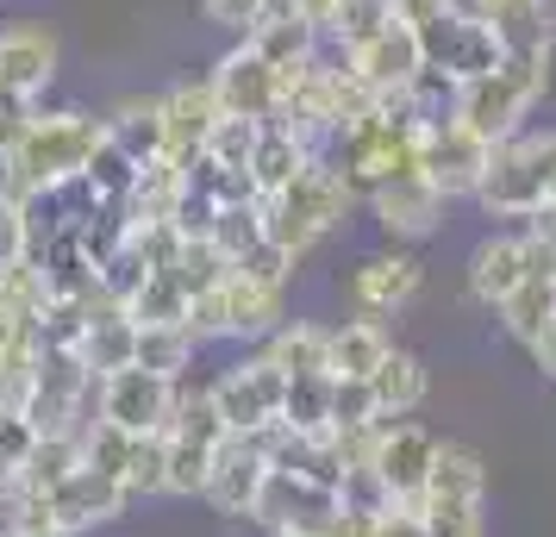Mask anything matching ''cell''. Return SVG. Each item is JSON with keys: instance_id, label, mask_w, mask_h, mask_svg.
Returning a JSON list of instances; mask_svg holds the SVG:
<instances>
[{"instance_id": "cell-1", "label": "cell", "mask_w": 556, "mask_h": 537, "mask_svg": "<svg viewBox=\"0 0 556 537\" xmlns=\"http://www.w3.org/2000/svg\"><path fill=\"white\" fill-rule=\"evenodd\" d=\"M544 88H551V56H501V69L456 88L451 119L481 131L488 144H506V138H519L531 106L544 101Z\"/></svg>"}, {"instance_id": "cell-2", "label": "cell", "mask_w": 556, "mask_h": 537, "mask_svg": "<svg viewBox=\"0 0 556 537\" xmlns=\"http://www.w3.org/2000/svg\"><path fill=\"white\" fill-rule=\"evenodd\" d=\"M351 206H356V188L344 181V169L331 156H319L294 188H281V194L263 201V213H269V244H281V251L301 263L331 226H344Z\"/></svg>"}, {"instance_id": "cell-3", "label": "cell", "mask_w": 556, "mask_h": 537, "mask_svg": "<svg viewBox=\"0 0 556 537\" xmlns=\"http://www.w3.org/2000/svg\"><path fill=\"white\" fill-rule=\"evenodd\" d=\"M556 188V131H519L494 144V169L481 181L476 201L494 219H538Z\"/></svg>"}, {"instance_id": "cell-4", "label": "cell", "mask_w": 556, "mask_h": 537, "mask_svg": "<svg viewBox=\"0 0 556 537\" xmlns=\"http://www.w3.org/2000/svg\"><path fill=\"white\" fill-rule=\"evenodd\" d=\"M288 319V287H263L231 269L219 287H206L188 301V332L213 344V337H269Z\"/></svg>"}, {"instance_id": "cell-5", "label": "cell", "mask_w": 556, "mask_h": 537, "mask_svg": "<svg viewBox=\"0 0 556 537\" xmlns=\"http://www.w3.org/2000/svg\"><path fill=\"white\" fill-rule=\"evenodd\" d=\"M494 169V144L469 131L463 119H431L419 138V176L444 194V201H476L481 181Z\"/></svg>"}, {"instance_id": "cell-6", "label": "cell", "mask_w": 556, "mask_h": 537, "mask_svg": "<svg viewBox=\"0 0 556 537\" xmlns=\"http://www.w3.org/2000/svg\"><path fill=\"white\" fill-rule=\"evenodd\" d=\"M419 44H426V69H438V76L456 81V88L488 76V69H501V56H506L501 38H494V26L469 13V0L451 7L444 20H431V26L419 31Z\"/></svg>"}, {"instance_id": "cell-7", "label": "cell", "mask_w": 556, "mask_h": 537, "mask_svg": "<svg viewBox=\"0 0 556 537\" xmlns=\"http://www.w3.org/2000/svg\"><path fill=\"white\" fill-rule=\"evenodd\" d=\"M544 256H556V251L538 231H494V238H481L476 251H469V269H463L469 276V301L488 312H501L513 301V287L526 282Z\"/></svg>"}, {"instance_id": "cell-8", "label": "cell", "mask_w": 556, "mask_h": 537, "mask_svg": "<svg viewBox=\"0 0 556 537\" xmlns=\"http://www.w3.org/2000/svg\"><path fill=\"white\" fill-rule=\"evenodd\" d=\"M276 475V462H269V444L263 432H231L219 450H213V475H206V507L219 512V519H251L256 500H263V487Z\"/></svg>"}, {"instance_id": "cell-9", "label": "cell", "mask_w": 556, "mask_h": 537, "mask_svg": "<svg viewBox=\"0 0 556 537\" xmlns=\"http://www.w3.org/2000/svg\"><path fill=\"white\" fill-rule=\"evenodd\" d=\"M176 387L169 375H151V369H113L101 375L94 387V412H101L106 425H119V432H169V419H176Z\"/></svg>"}, {"instance_id": "cell-10", "label": "cell", "mask_w": 556, "mask_h": 537, "mask_svg": "<svg viewBox=\"0 0 556 537\" xmlns=\"http://www.w3.org/2000/svg\"><path fill=\"white\" fill-rule=\"evenodd\" d=\"M281 400H288V375L263 350L231 362L226 375H213V407L226 412L231 432H269V425H281Z\"/></svg>"}, {"instance_id": "cell-11", "label": "cell", "mask_w": 556, "mask_h": 537, "mask_svg": "<svg viewBox=\"0 0 556 537\" xmlns=\"http://www.w3.org/2000/svg\"><path fill=\"white\" fill-rule=\"evenodd\" d=\"M213 94L231 119H256V126H276L281 113V76L276 63H263L251 44H231L219 63H213Z\"/></svg>"}, {"instance_id": "cell-12", "label": "cell", "mask_w": 556, "mask_h": 537, "mask_svg": "<svg viewBox=\"0 0 556 537\" xmlns=\"http://www.w3.org/2000/svg\"><path fill=\"white\" fill-rule=\"evenodd\" d=\"M56 63H63V44H56L51 26L20 20V26L0 31V88H7L13 101H26V106L38 101L56 81Z\"/></svg>"}, {"instance_id": "cell-13", "label": "cell", "mask_w": 556, "mask_h": 537, "mask_svg": "<svg viewBox=\"0 0 556 537\" xmlns=\"http://www.w3.org/2000/svg\"><path fill=\"white\" fill-rule=\"evenodd\" d=\"M219 119H226V106H219V94H213V76L169 88V94H163V156L181 163V169H188V163H201L206 138H213Z\"/></svg>"}, {"instance_id": "cell-14", "label": "cell", "mask_w": 556, "mask_h": 537, "mask_svg": "<svg viewBox=\"0 0 556 537\" xmlns=\"http://www.w3.org/2000/svg\"><path fill=\"white\" fill-rule=\"evenodd\" d=\"M438 444L444 437H431L426 425H413V419H381V444H376V469L388 494L394 500H419L431 482V462H438Z\"/></svg>"}, {"instance_id": "cell-15", "label": "cell", "mask_w": 556, "mask_h": 537, "mask_svg": "<svg viewBox=\"0 0 556 537\" xmlns=\"http://www.w3.org/2000/svg\"><path fill=\"white\" fill-rule=\"evenodd\" d=\"M444 194L431 188L426 176H401V181H381L376 194H369V219H376L394 244H419L431 231L444 226Z\"/></svg>"}, {"instance_id": "cell-16", "label": "cell", "mask_w": 556, "mask_h": 537, "mask_svg": "<svg viewBox=\"0 0 556 537\" xmlns=\"http://www.w3.org/2000/svg\"><path fill=\"white\" fill-rule=\"evenodd\" d=\"M419 287H426V263H419V256L381 251L351 276V301H356V312H369V319H394L401 307L419 301Z\"/></svg>"}, {"instance_id": "cell-17", "label": "cell", "mask_w": 556, "mask_h": 537, "mask_svg": "<svg viewBox=\"0 0 556 537\" xmlns=\"http://www.w3.org/2000/svg\"><path fill=\"white\" fill-rule=\"evenodd\" d=\"M344 63L369 81V94H376V101H388V94H406L413 81L426 76V44H419V31L388 26L381 38H369L363 51L344 56Z\"/></svg>"}, {"instance_id": "cell-18", "label": "cell", "mask_w": 556, "mask_h": 537, "mask_svg": "<svg viewBox=\"0 0 556 537\" xmlns=\"http://www.w3.org/2000/svg\"><path fill=\"white\" fill-rule=\"evenodd\" d=\"M469 13L494 26L506 56H551L556 44V0H469Z\"/></svg>"}, {"instance_id": "cell-19", "label": "cell", "mask_w": 556, "mask_h": 537, "mask_svg": "<svg viewBox=\"0 0 556 537\" xmlns=\"http://www.w3.org/2000/svg\"><path fill=\"white\" fill-rule=\"evenodd\" d=\"M488 500V469L469 444H438V462H431V482L419 494V507L431 519H451V512H481Z\"/></svg>"}, {"instance_id": "cell-20", "label": "cell", "mask_w": 556, "mask_h": 537, "mask_svg": "<svg viewBox=\"0 0 556 537\" xmlns=\"http://www.w3.org/2000/svg\"><path fill=\"white\" fill-rule=\"evenodd\" d=\"M76 357H81V369H88L94 382L138 362V319H131L106 287H94V319H88V332H81Z\"/></svg>"}, {"instance_id": "cell-21", "label": "cell", "mask_w": 556, "mask_h": 537, "mask_svg": "<svg viewBox=\"0 0 556 537\" xmlns=\"http://www.w3.org/2000/svg\"><path fill=\"white\" fill-rule=\"evenodd\" d=\"M126 500H131L126 482H113V475L88 469V462H81L63 487H51V494H45V507H51L70 532H94V525H106V519H119V512H126Z\"/></svg>"}, {"instance_id": "cell-22", "label": "cell", "mask_w": 556, "mask_h": 537, "mask_svg": "<svg viewBox=\"0 0 556 537\" xmlns=\"http://www.w3.org/2000/svg\"><path fill=\"white\" fill-rule=\"evenodd\" d=\"M244 44H251L263 63H276V69H306V63H319V44H326V31L306 26L301 13L288 7V0H269V13L244 31Z\"/></svg>"}, {"instance_id": "cell-23", "label": "cell", "mask_w": 556, "mask_h": 537, "mask_svg": "<svg viewBox=\"0 0 556 537\" xmlns=\"http://www.w3.org/2000/svg\"><path fill=\"white\" fill-rule=\"evenodd\" d=\"M319 144L313 138H301L294 126H263V138H256V151H251V181H256V194L269 201V194H281V188H294V181L319 163Z\"/></svg>"}, {"instance_id": "cell-24", "label": "cell", "mask_w": 556, "mask_h": 537, "mask_svg": "<svg viewBox=\"0 0 556 537\" xmlns=\"http://www.w3.org/2000/svg\"><path fill=\"white\" fill-rule=\"evenodd\" d=\"M388 357H394V337H388L381 319L356 312L344 325H331V375H338V382H369Z\"/></svg>"}, {"instance_id": "cell-25", "label": "cell", "mask_w": 556, "mask_h": 537, "mask_svg": "<svg viewBox=\"0 0 556 537\" xmlns=\"http://www.w3.org/2000/svg\"><path fill=\"white\" fill-rule=\"evenodd\" d=\"M263 357L276 362L288 382H301V375H331V325L281 319L276 332L263 337Z\"/></svg>"}, {"instance_id": "cell-26", "label": "cell", "mask_w": 556, "mask_h": 537, "mask_svg": "<svg viewBox=\"0 0 556 537\" xmlns=\"http://www.w3.org/2000/svg\"><path fill=\"white\" fill-rule=\"evenodd\" d=\"M501 325H506V337L526 344V350L544 337V325H556V256H544L526 282L513 287V301L501 307Z\"/></svg>"}, {"instance_id": "cell-27", "label": "cell", "mask_w": 556, "mask_h": 537, "mask_svg": "<svg viewBox=\"0 0 556 537\" xmlns=\"http://www.w3.org/2000/svg\"><path fill=\"white\" fill-rule=\"evenodd\" d=\"M106 138H113L138 169L156 163V156H163V94H131V101H119L106 113Z\"/></svg>"}, {"instance_id": "cell-28", "label": "cell", "mask_w": 556, "mask_h": 537, "mask_svg": "<svg viewBox=\"0 0 556 537\" xmlns=\"http://www.w3.org/2000/svg\"><path fill=\"white\" fill-rule=\"evenodd\" d=\"M81 432H38V444L26 450V462H20V487L26 494H51V487H63L70 475L81 469Z\"/></svg>"}, {"instance_id": "cell-29", "label": "cell", "mask_w": 556, "mask_h": 537, "mask_svg": "<svg viewBox=\"0 0 556 537\" xmlns=\"http://www.w3.org/2000/svg\"><path fill=\"white\" fill-rule=\"evenodd\" d=\"M369 387H376L381 419H406V412H419L431 375H426V362L413 357V350H401V344H394V357H388L376 375H369Z\"/></svg>"}, {"instance_id": "cell-30", "label": "cell", "mask_w": 556, "mask_h": 537, "mask_svg": "<svg viewBox=\"0 0 556 537\" xmlns=\"http://www.w3.org/2000/svg\"><path fill=\"white\" fill-rule=\"evenodd\" d=\"M51 301H56V287H51V276H45V263H38V256H26V263H7V269H0V319L38 325Z\"/></svg>"}, {"instance_id": "cell-31", "label": "cell", "mask_w": 556, "mask_h": 537, "mask_svg": "<svg viewBox=\"0 0 556 537\" xmlns=\"http://www.w3.org/2000/svg\"><path fill=\"white\" fill-rule=\"evenodd\" d=\"M206 238H213V244H219V256L238 269V263H244L263 238H269V213H263V201H231V206H219V213H213Z\"/></svg>"}, {"instance_id": "cell-32", "label": "cell", "mask_w": 556, "mask_h": 537, "mask_svg": "<svg viewBox=\"0 0 556 537\" xmlns=\"http://www.w3.org/2000/svg\"><path fill=\"white\" fill-rule=\"evenodd\" d=\"M194 350H201V337L188 325H138V369H151V375L181 382L194 369Z\"/></svg>"}, {"instance_id": "cell-33", "label": "cell", "mask_w": 556, "mask_h": 537, "mask_svg": "<svg viewBox=\"0 0 556 537\" xmlns=\"http://www.w3.org/2000/svg\"><path fill=\"white\" fill-rule=\"evenodd\" d=\"M388 26H394V7L388 0H338V13H331V26H326V44L338 56H351L369 38H381Z\"/></svg>"}, {"instance_id": "cell-34", "label": "cell", "mask_w": 556, "mask_h": 537, "mask_svg": "<svg viewBox=\"0 0 556 537\" xmlns=\"http://www.w3.org/2000/svg\"><path fill=\"white\" fill-rule=\"evenodd\" d=\"M281 425H288V432H306V437H326L331 432V375H301V382H288Z\"/></svg>"}, {"instance_id": "cell-35", "label": "cell", "mask_w": 556, "mask_h": 537, "mask_svg": "<svg viewBox=\"0 0 556 537\" xmlns=\"http://www.w3.org/2000/svg\"><path fill=\"white\" fill-rule=\"evenodd\" d=\"M119 482H126L131 500H144V494H169V432H144L138 437Z\"/></svg>"}, {"instance_id": "cell-36", "label": "cell", "mask_w": 556, "mask_h": 537, "mask_svg": "<svg viewBox=\"0 0 556 537\" xmlns=\"http://www.w3.org/2000/svg\"><path fill=\"white\" fill-rule=\"evenodd\" d=\"M169 276H176V282L188 287V301H194V294H206V287L226 282L231 263L219 256V244H213V238H181V244H176V263H169Z\"/></svg>"}, {"instance_id": "cell-37", "label": "cell", "mask_w": 556, "mask_h": 537, "mask_svg": "<svg viewBox=\"0 0 556 537\" xmlns=\"http://www.w3.org/2000/svg\"><path fill=\"white\" fill-rule=\"evenodd\" d=\"M126 312L138 319V325H188V287H181L169 269H156L151 282L131 294Z\"/></svg>"}, {"instance_id": "cell-38", "label": "cell", "mask_w": 556, "mask_h": 537, "mask_svg": "<svg viewBox=\"0 0 556 537\" xmlns=\"http://www.w3.org/2000/svg\"><path fill=\"white\" fill-rule=\"evenodd\" d=\"M213 450H219V444H201V437L169 432V494H181V500H206Z\"/></svg>"}, {"instance_id": "cell-39", "label": "cell", "mask_w": 556, "mask_h": 537, "mask_svg": "<svg viewBox=\"0 0 556 537\" xmlns=\"http://www.w3.org/2000/svg\"><path fill=\"white\" fill-rule=\"evenodd\" d=\"M256 138H263V126H256V119H231V113H226V119L213 126V138H206V156H213L219 169H244V176H251Z\"/></svg>"}, {"instance_id": "cell-40", "label": "cell", "mask_w": 556, "mask_h": 537, "mask_svg": "<svg viewBox=\"0 0 556 537\" xmlns=\"http://www.w3.org/2000/svg\"><path fill=\"white\" fill-rule=\"evenodd\" d=\"M381 407H376V387L369 382H338L331 375V432H344V425H376Z\"/></svg>"}, {"instance_id": "cell-41", "label": "cell", "mask_w": 556, "mask_h": 537, "mask_svg": "<svg viewBox=\"0 0 556 537\" xmlns=\"http://www.w3.org/2000/svg\"><path fill=\"white\" fill-rule=\"evenodd\" d=\"M238 276H251V282H263V287H288V282H294V256L263 238V244H256L244 263H238Z\"/></svg>"}, {"instance_id": "cell-42", "label": "cell", "mask_w": 556, "mask_h": 537, "mask_svg": "<svg viewBox=\"0 0 556 537\" xmlns=\"http://www.w3.org/2000/svg\"><path fill=\"white\" fill-rule=\"evenodd\" d=\"M26 256H38V244H31V219H26V206L0 201V269H7V263H26Z\"/></svg>"}, {"instance_id": "cell-43", "label": "cell", "mask_w": 556, "mask_h": 537, "mask_svg": "<svg viewBox=\"0 0 556 537\" xmlns=\"http://www.w3.org/2000/svg\"><path fill=\"white\" fill-rule=\"evenodd\" d=\"M201 13H206L219 31H238V38H244V31H251L263 13H269V0H201Z\"/></svg>"}, {"instance_id": "cell-44", "label": "cell", "mask_w": 556, "mask_h": 537, "mask_svg": "<svg viewBox=\"0 0 556 537\" xmlns=\"http://www.w3.org/2000/svg\"><path fill=\"white\" fill-rule=\"evenodd\" d=\"M376 537H431L426 507H419V500H401V507H388V512H381V525H376Z\"/></svg>"}, {"instance_id": "cell-45", "label": "cell", "mask_w": 556, "mask_h": 537, "mask_svg": "<svg viewBox=\"0 0 556 537\" xmlns=\"http://www.w3.org/2000/svg\"><path fill=\"white\" fill-rule=\"evenodd\" d=\"M394 7V26H406V31H426L431 20H444L451 7H463V0H388Z\"/></svg>"}, {"instance_id": "cell-46", "label": "cell", "mask_w": 556, "mask_h": 537, "mask_svg": "<svg viewBox=\"0 0 556 537\" xmlns=\"http://www.w3.org/2000/svg\"><path fill=\"white\" fill-rule=\"evenodd\" d=\"M376 525H381V512H356V507H344V500H338L326 537H376Z\"/></svg>"}, {"instance_id": "cell-47", "label": "cell", "mask_w": 556, "mask_h": 537, "mask_svg": "<svg viewBox=\"0 0 556 537\" xmlns=\"http://www.w3.org/2000/svg\"><path fill=\"white\" fill-rule=\"evenodd\" d=\"M431 537H488V525H481V512H451V519H431L426 512Z\"/></svg>"}, {"instance_id": "cell-48", "label": "cell", "mask_w": 556, "mask_h": 537, "mask_svg": "<svg viewBox=\"0 0 556 537\" xmlns=\"http://www.w3.org/2000/svg\"><path fill=\"white\" fill-rule=\"evenodd\" d=\"M531 362H538V375H544V382H556V325H544V337L531 344Z\"/></svg>"}, {"instance_id": "cell-49", "label": "cell", "mask_w": 556, "mask_h": 537, "mask_svg": "<svg viewBox=\"0 0 556 537\" xmlns=\"http://www.w3.org/2000/svg\"><path fill=\"white\" fill-rule=\"evenodd\" d=\"M288 7L301 13L306 26H319V31H326V26H331V13H338V0H288Z\"/></svg>"}, {"instance_id": "cell-50", "label": "cell", "mask_w": 556, "mask_h": 537, "mask_svg": "<svg viewBox=\"0 0 556 537\" xmlns=\"http://www.w3.org/2000/svg\"><path fill=\"white\" fill-rule=\"evenodd\" d=\"M531 231H538V238H544V244L556 251V188H551V201H544V213L531 219Z\"/></svg>"}, {"instance_id": "cell-51", "label": "cell", "mask_w": 556, "mask_h": 537, "mask_svg": "<svg viewBox=\"0 0 556 537\" xmlns=\"http://www.w3.org/2000/svg\"><path fill=\"white\" fill-rule=\"evenodd\" d=\"M0 537H20V525H0Z\"/></svg>"}, {"instance_id": "cell-52", "label": "cell", "mask_w": 556, "mask_h": 537, "mask_svg": "<svg viewBox=\"0 0 556 537\" xmlns=\"http://www.w3.org/2000/svg\"><path fill=\"white\" fill-rule=\"evenodd\" d=\"M0 201H7V188H0Z\"/></svg>"}]
</instances>
